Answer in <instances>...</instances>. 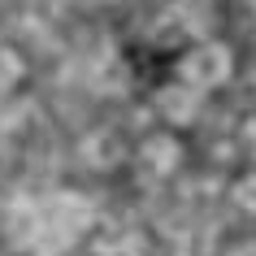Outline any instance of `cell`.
Wrapping results in <instances>:
<instances>
[{
    "label": "cell",
    "mask_w": 256,
    "mask_h": 256,
    "mask_svg": "<svg viewBox=\"0 0 256 256\" xmlns=\"http://www.w3.org/2000/svg\"><path fill=\"white\" fill-rule=\"evenodd\" d=\"M182 78H187L191 92H196V87H222V82L230 78V52L222 48V44L196 48V52L182 61Z\"/></svg>",
    "instance_id": "cell-1"
},
{
    "label": "cell",
    "mask_w": 256,
    "mask_h": 256,
    "mask_svg": "<svg viewBox=\"0 0 256 256\" xmlns=\"http://www.w3.org/2000/svg\"><path fill=\"white\" fill-rule=\"evenodd\" d=\"M156 108L170 122H191L196 118V92L191 87H161L156 92Z\"/></svg>",
    "instance_id": "cell-2"
},
{
    "label": "cell",
    "mask_w": 256,
    "mask_h": 256,
    "mask_svg": "<svg viewBox=\"0 0 256 256\" xmlns=\"http://www.w3.org/2000/svg\"><path fill=\"white\" fill-rule=\"evenodd\" d=\"M139 156H144V165H148L152 174H170V170L178 165V144L170 135H152Z\"/></svg>",
    "instance_id": "cell-3"
},
{
    "label": "cell",
    "mask_w": 256,
    "mask_h": 256,
    "mask_svg": "<svg viewBox=\"0 0 256 256\" xmlns=\"http://www.w3.org/2000/svg\"><path fill=\"white\" fill-rule=\"evenodd\" d=\"M82 156L92 165H100V170H108V165L122 156V148H118V139L108 135V130H100V135H87L82 139Z\"/></svg>",
    "instance_id": "cell-4"
},
{
    "label": "cell",
    "mask_w": 256,
    "mask_h": 256,
    "mask_svg": "<svg viewBox=\"0 0 256 256\" xmlns=\"http://www.w3.org/2000/svg\"><path fill=\"white\" fill-rule=\"evenodd\" d=\"M18 78H22V56H18L14 48L0 44V92H9Z\"/></svg>",
    "instance_id": "cell-5"
},
{
    "label": "cell",
    "mask_w": 256,
    "mask_h": 256,
    "mask_svg": "<svg viewBox=\"0 0 256 256\" xmlns=\"http://www.w3.org/2000/svg\"><path fill=\"white\" fill-rule=\"evenodd\" d=\"M234 200H239V208H248V213H256V174H248L234 187Z\"/></svg>",
    "instance_id": "cell-6"
},
{
    "label": "cell",
    "mask_w": 256,
    "mask_h": 256,
    "mask_svg": "<svg viewBox=\"0 0 256 256\" xmlns=\"http://www.w3.org/2000/svg\"><path fill=\"white\" fill-rule=\"evenodd\" d=\"M96 82H100L104 92H118V87H122V66H118V61H108V66H104V78H96Z\"/></svg>",
    "instance_id": "cell-7"
},
{
    "label": "cell",
    "mask_w": 256,
    "mask_h": 256,
    "mask_svg": "<svg viewBox=\"0 0 256 256\" xmlns=\"http://www.w3.org/2000/svg\"><path fill=\"white\" fill-rule=\"evenodd\" d=\"M234 256H256V248H239V252H234Z\"/></svg>",
    "instance_id": "cell-8"
}]
</instances>
